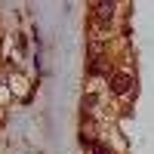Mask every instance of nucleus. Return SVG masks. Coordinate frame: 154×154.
Here are the masks:
<instances>
[{
	"mask_svg": "<svg viewBox=\"0 0 154 154\" xmlns=\"http://www.w3.org/2000/svg\"><path fill=\"white\" fill-rule=\"evenodd\" d=\"M130 86H133V77H130V74H123V71L111 74V89H114V93H117V96L130 93Z\"/></svg>",
	"mask_w": 154,
	"mask_h": 154,
	"instance_id": "1",
	"label": "nucleus"
},
{
	"mask_svg": "<svg viewBox=\"0 0 154 154\" xmlns=\"http://www.w3.org/2000/svg\"><path fill=\"white\" fill-rule=\"evenodd\" d=\"M83 145H86L89 151H96V154H114V151H111L105 142H96V139H83Z\"/></svg>",
	"mask_w": 154,
	"mask_h": 154,
	"instance_id": "2",
	"label": "nucleus"
},
{
	"mask_svg": "<svg viewBox=\"0 0 154 154\" xmlns=\"http://www.w3.org/2000/svg\"><path fill=\"white\" fill-rule=\"evenodd\" d=\"M93 9L99 12V19H102V22H108V19L114 16V3H93Z\"/></svg>",
	"mask_w": 154,
	"mask_h": 154,
	"instance_id": "3",
	"label": "nucleus"
}]
</instances>
